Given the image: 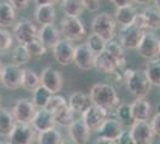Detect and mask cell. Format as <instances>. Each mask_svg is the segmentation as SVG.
I'll use <instances>...</instances> for the list:
<instances>
[{
	"mask_svg": "<svg viewBox=\"0 0 160 144\" xmlns=\"http://www.w3.org/2000/svg\"><path fill=\"white\" fill-rule=\"evenodd\" d=\"M90 97L93 104L103 107L108 110L113 109L120 104L117 91L112 85L109 84H103V83L94 84L90 91Z\"/></svg>",
	"mask_w": 160,
	"mask_h": 144,
	"instance_id": "cell-1",
	"label": "cell"
},
{
	"mask_svg": "<svg viewBox=\"0 0 160 144\" xmlns=\"http://www.w3.org/2000/svg\"><path fill=\"white\" fill-rule=\"evenodd\" d=\"M123 78L127 83L128 90L136 96V99H145L151 89V82L142 70H126Z\"/></svg>",
	"mask_w": 160,
	"mask_h": 144,
	"instance_id": "cell-2",
	"label": "cell"
},
{
	"mask_svg": "<svg viewBox=\"0 0 160 144\" xmlns=\"http://www.w3.org/2000/svg\"><path fill=\"white\" fill-rule=\"evenodd\" d=\"M116 19L108 12H102L92 22V33L98 34L108 42L111 41L116 35Z\"/></svg>",
	"mask_w": 160,
	"mask_h": 144,
	"instance_id": "cell-3",
	"label": "cell"
},
{
	"mask_svg": "<svg viewBox=\"0 0 160 144\" xmlns=\"http://www.w3.org/2000/svg\"><path fill=\"white\" fill-rule=\"evenodd\" d=\"M61 35L69 41H79L86 35V29L79 17L65 16L60 22Z\"/></svg>",
	"mask_w": 160,
	"mask_h": 144,
	"instance_id": "cell-4",
	"label": "cell"
},
{
	"mask_svg": "<svg viewBox=\"0 0 160 144\" xmlns=\"http://www.w3.org/2000/svg\"><path fill=\"white\" fill-rule=\"evenodd\" d=\"M23 76L24 69L16 64L5 65L0 73V82L6 89L14 90L23 87Z\"/></svg>",
	"mask_w": 160,
	"mask_h": 144,
	"instance_id": "cell-5",
	"label": "cell"
},
{
	"mask_svg": "<svg viewBox=\"0 0 160 144\" xmlns=\"http://www.w3.org/2000/svg\"><path fill=\"white\" fill-rule=\"evenodd\" d=\"M14 39L20 45H27L33 39L38 37V29L30 19H19L13 27Z\"/></svg>",
	"mask_w": 160,
	"mask_h": 144,
	"instance_id": "cell-6",
	"label": "cell"
},
{
	"mask_svg": "<svg viewBox=\"0 0 160 144\" xmlns=\"http://www.w3.org/2000/svg\"><path fill=\"white\" fill-rule=\"evenodd\" d=\"M96 54L88 47L87 43H81L75 46L73 56V64L82 71H90L94 67Z\"/></svg>",
	"mask_w": 160,
	"mask_h": 144,
	"instance_id": "cell-7",
	"label": "cell"
},
{
	"mask_svg": "<svg viewBox=\"0 0 160 144\" xmlns=\"http://www.w3.org/2000/svg\"><path fill=\"white\" fill-rule=\"evenodd\" d=\"M160 39L154 33H143L142 40L138 47L139 54L147 60H153L159 55Z\"/></svg>",
	"mask_w": 160,
	"mask_h": 144,
	"instance_id": "cell-8",
	"label": "cell"
},
{
	"mask_svg": "<svg viewBox=\"0 0 160 144\" xmlns=\"http://www.w3.org/2000/svg\"><path fill=\"white\" fill-rule=\"evenodd\" d=\"M109 113L110 110L105 109L103 107L96 106V104H91L81 115L82 119L85 120L86 125L90 127L91 131H97L102 126V124L104 123L109 118Z\"/></svg>",
	"mask_w": 160,
	"mask_h": 144,
	"instance_id": "cell-9",
	"label": "cell"
},
{
	"mask_svg": "<svg viewBox=\"0 0 160 144\" xmlns=\"http://www.w3.org/2000/svg\"><path fill=\"white\" fill-rule=\"evenodd\" d=\"M36 106L32 100L29 99H19L12 108L14 118L17 123L22 124H31L32 119L36 114Z\"/></svg>",
	"mask_w": 160,
	"mask_h": 144,
	"instance_id": "cell-10",
	"label": "cell"
},
{
	"mask_svg": "<svg viewBox=\"0 0 160 144\" xmlns=\"http://www.w3.org/2000/svg\"><path fill=\"white\" fill-rule=\"evenodd\" d=\"M74 49L75 47L73 46L72 41L66 40V39H61L53 47L54 59L56 60L58 64H60L61 66H68L71 62H73Z\"/></svg>",
	"mask_w": 160,
	"mask_h": 144,
	"instance_id": "cell-11",
	"label": "cell"
},
{
	"mask_svg": "<svg viewBox=\"0 0 160 144\" xmlns=\"http://www.w3.org/2000/svg\"><path fill=\"white\" fill-rule=\"evenodd\" d=\"M143 36V30L135 27L134 24L122 27L120 30V43L127 49H138Z\"/></svg>",
	"mask_w": 160,
	"mask_h": 144,
	"instance_id": "cell-12",
	"label": "cell"
},
{
	"mask_svg": "<svg viewBox=\"0 0 160 144\" xmlns=\"http://www.w3.org/2000/svg\"><path fill=\"white\" fill-rule=\"evenodd\" d=\"M41 78V85L46 87L49 89L53 94L59 93L63 85V78L60 73L59 70H56L53 66H47L46 69L42 71L40 76Z\"/></svg>",
	"mask_w": 160,
	"mask_h": 144,
	"instance_id": "cell-13",
	"label": "cell"
},
{
	"mask_svg": "<svg viewBox=\"0 0 160 144\" xmlns=\"http://www.w3.org/2000/svg\"><path fill=\"white\" fill-rule=\"evenodd\" d=\"M35 129L31 124L17 123L11 132L10 144H31L35 138Z\"/></svg>",
	"mask_w": 160,
	"mask_h": 144,
	"instance_id": "cell-14",
	"label": "cell"
},
{
	"mask_svg": "<svg viewBox=\"0 0 160 144\" xmlns=\"http://www.w3.org/2000/svg\"><path fill=\"white\" fill-rule=\"evenodd\" d=\"M130 133L136 144H152L154 138L153 129L147 121H135L130 127Z\"/></svg>",
	"mask_w": 160,
	"mask_h": 144,
	"instance_id": "cell-15",
	"label": "cell"
},
{
	"mask_svg": "<svg viewBox=\"0 0 160 144\" xmlns=\"http://www.w3.org/2000/svg\"><path fill=\"white\" fill-rule=\"evenodd\" d=\"M68 135L69 138L75 144H85L90 139L91 130L86 125L85 120L82 118L74 120L73 123L68 126Z\"/></svg>",
	"mask_w": 160,
	"mask_h": 144,
	"instance_id": "cell-16",
	"label": "cell"
},
{
	"mask_svg": "<svg viewBox=\"0 0 160 144\" xmlns=\"http://www.w3.org/2000/svg\"><path fill=\"white\" fill-rule=\"evenodd\" d=\"M31 125L37 132L54 129L56 121H55L53 112L48 110L47 108H40L38 110H36V114L33 117Z\"/></svg>",
	"mask_w": 160,
	"mask_h": 144,
	"instance_id": "cell-17",
	"label": "cell"
},
{
	"mask_svg": "<svg viewBox=\"0 0 160 144\" xmlns=\"http://www.w3.org/2000/svg\"><path fill=\"white\" fill-rule=\"evenodd\" d=\"M122 132H123V125L116 118L109 117L97 130V135L98 137L117 141Z\"/></svg>",
	"mask_w": 160,
	"mask_h": 144,
	"instance_id": "cell-18",
	"label": "cell"
},
{
	"mask_svg": "<svg viewBox=\"0 0 160 144\" xmlns=\"http://www.w3.org/2000/svg\"><path fill=\"white\" fill-rule=\"evenodd\" d=\"M94 67L98 69L99 71H102L105 75H115L116 71L121 69L117 60L108 52L107 49L103 51L99 54H96Z\"/></svg>",
	"mask_w": 160,
	"mask_h": 144,
	"instance_id": "cell-19",
	"label": "cell"
},
{
	"mask_svg": "<svg viewBox=\"0 0 160 144\" xmlns=\"http://www.w3.org/2000/svg\"><path fill=\"white\" fill-rule=\"evenodd\" d=\"M38 39L46 45L47 48H52L61 40V31L54 24H44L38 30Z\"/></svg>",
	"mask_w": 160,
	"mask_h": 144,
	"instance_id": "cell-20",
	"label": "cell"
},
{
	"mask_svg": "<svg viewBox=\"0 0 160 144\" xmlns=\"http://www.w3.org/2000/svg\"><path fill=\"white\" fill-rule=\"evenodd\" d=\"M136 14H138L136 7L134 6L133 4H128V5L120 6L116 8L115 19L122 27H127V25H132L133 24Z\"/></svg>",
	"mask_w": 160,
	"mask_h": 144,
	"instance_id": "cell-21",
	"label": "cell"
},
{
	"mask_svg": "<svg viewBox=\"0 0 160 144\" xmlns=\"http://www.w3.org/2000/svg\"><path fill=\"white\" fill-rule=\"evenodd\" d=\"M17 124L12 110L5 107H0V136L8 137Z\"/></svg>",
	"mask_w": 160,
	"mask_h": 144,
	"instance_id": "cell-22",
	"label": "cell"
},
{
	"mask_svg": "<svg viewBox=\"0 0 160 144\" xmlns=\"http://www.w3.org/2000/svg\"><path fill=\"white\" fill-rule=\"evenodd\" d=\"M16 8L13 5L6 1L0 0V28H10L12 27L16 22Z\"/></svg>",
	"mask_w": 160,
	"mask_h": 144,
	"instance_id": "cell-23",
	"label": "cell"
},
{
	"mask_svg": "<svg viewBox=\"0 0 160 144\" xmlns=\"http://www.w3.org/2000/svg\"><path fill=\"white\" fill-rule=\"evenodd\" d=\"M68 104L74 110V113L82 114L92 104V101H91V97L87 96L86 94H84L81 91H77L71 95L69 100H68Z\"/></svg>",
	"mask_w": 160,
	"mask_h": 144,
	"instance_id": "cell-24",
	"label": "cell"
},
{
	"mask_svg": "<svg viewBox=\"0 0 160 144\" xmlns=\"http://www.w3.org/2000/svg\"><path fill=\"white\" fill-rule=\"evenodd\" d=\"M132 110H133V115L135 121H147L148 118L151 117L152 113V107L148 101L145 99H136L132 103Z\"/></svg>",
	"mask_w": 160,
	"mask_h": 144,
	"instance_id": "cell-25",
	"label": "cell"
},
{
	"mask_svg": "<svg viewBox=\"0 0 160 144\" xmlns=\"http://www.w3.org/2000/svg\"><path fill=\"white\" fill-rule=\"evenodd\" d=\"M56 10L54 5H38L35 11V18L40 24H54L56 19Z\"/></svg>",
	"mask_w": 160,
	"mask_h": 144,
	"instance_id": "cell-26",
	"label": "cell"
},
{
	"mask_svg": "<svg viewBox=\"0 0 160 144\" xmlns=\"http://www.w3.org/2000/svg\"><path fill=\"white\" fill-rule=\"evenodd\" d=\"M110 118H116L122 125H126V126H129V125L132 126L135 123L133 110H132V104H128V103L118 104L116 110L113 112V117Z\"/></svg>",
	"mask_w": 160,
	"mask_h": 144,
	"instance_id": "cell-27",
	"label": "cell"
},
{
	"mask_svg": "<svg viewBox=\"0 0 160 144\" xmlns=\"http://www.w3.org/2000/svg\"><path fill=\"white\" fill-rule=\"evenodd\" d=\"M53 114L56 124L60 125V126H66V127H68L74 121V110L69 107L68 103L65 104V106H62V107H60L59 109H56Z\"/></svg>",
	"mask_w": 160,
	"mask_h": 144,
	"instance_id": "cell-28",
	"label": "cell"
},
{
	"mask_svg": "<svg viewBox=\"0 0 160 144\" xmlns=\"http://www.w3.org/2000/svg\"><path fill=\"white\" fill-rule=\"evenodd\" d=\"M54 94L46 87L40 85L32 91V102L37 108H46Z\"/></svg>",
	"mask_w": 160,
	"mask_h": 144,
	"instance_id": "cell-29",
	"label": "cell"
},
{
	"mask_svg": "<svg viewBox=\"0 0 160 144\" xmlns=\"http://www.w3.org/2000/svg\"><path fill=\"white\" fill-rule=\"evenodd\" d=\"M84 5L81 0H62L61 10L66 16L71 17H79L84 11Z\"/></svg>",
	"mask_w": 160,
	"mask_h": 144,
	"instance_id": "cell-30",
	"label": "cell"
},
{
	"mask_svg": "<svg viewBox=\"0 0 160 144\" xmlns=\"http://www.w3.org/2000/svg\"><path fill=\"white\" fill-rule=\"evenodd\" d=\"M37 142L38 144H62L63 138H62L60 131L55 130V127H54L50 130L38 132Z\"/></svg>",
	"mask_w": 160,
	"mask_h": 144,
	"instance_id": "cell-31",
	"label": "cell"
},
{
	"mask_svg": "<svg viewBox=\"0 0 160 144\" xmlns=\"http://www.w3.org/2000/svg\"><path fill=\"white\" fill-rule=\"evenodd\" d=\"M147 75L148 81L151 82L152 85L160 87V60L159 59H153L147 64L146 70H145Z\"/></svg>",
	"mask_w": 160,
	"mask_h": 144,
	"instance_id": "cell-32",
	"label": "cell"
},
{
	"mask_svg": "<svg viewBox=\"0 0 160 144\" xmlns=\"http://www.w3.org/2000/svg\"><path fill=\"white\" fill-rule=\"evenodd\" d=\"M31 58L32 56L29 53V51H28L25 45H20L19 43L12 51V60H13V64L18 65L20 67L24 66V65H27L28 62L30 61Z\"/></svg>",
	"mask_w": 160,
	"mask_h": 144,
	"instance_id": "cell-33",
	"label": "cell"
},
{
	"mask_svg": "<svg viewBox=\"0 0 160 144\" xmlns=\"http://www.w3.org/2000/svg\"><path fill=\"white\" fill-rule=\"evenodd\" d=\"M105 49H107L108 52H109V53L117 60L118 65H120V67H123V66L126 65V62H127L126 53H124L123 46H122L121 43L111 40V41H109L107 43V48H105Z\"/></svg>",
	"mask_w": 160,
	"mask_h": 144,
	"instance_id": "cell-34",
	"label": "cell"
},
{
	"mask_svg": "<svg viewBox=\"0 0 160 144\" xmlns=\"http://www.w3.org/2000/svg\"><path fill=\"white\" fill-rule=\"evenodd\" d=\"M142 13L146 18L147 27L149 29H160V10L158 7H146Z\"/></svg>",
	"mask_w": 160,
	"mask_h": 144,
	"instance_id": "cell-35",
	"label": "cell"
},
{
	"mask_svg": "<svg viewBox=\"0 0 160 144\" xmlns=\"http://www.w3.org/2000/svg\"><path fill=\"white\" fill-rule=\"evenodd\" d=\"M41 85V78L30 69H24V76H23V88L33 91L36 88Z\"/></svg>",
	"mask_w": 160,
	"mask_h": 144,
	"instance_id": "cell-36",
	"label": "cell"
},
{
	"mask_svg": "<svg viewBox=\"0 0 160 144\" xmlns=\"http://www.w3.org/2000/svg\"><path fill=\"white\" fill-rule=\"evenodd\" d=\"M86 43L88 45V47L93 51L94 54H99V53H102L103 51H105L108 41L107 40H104V39H103L102 36H99L98 34L92 33V34L87 37Z\"/></svg>",
	"mask_w": 160,
	"mask_h": 144,
	"instance_id": "cell-37",
	"label": "cell"
},
{
	"mask_svg": "<svg viewBox=\"0 0 160 144\" xmlns=\"http://www.w3.org/2000/svg\"><path fill=\"white\" fill-rule=\"evenodd\" d=\"M25 46H27L29 53H30L31 56H33V58H41V56H43V55L47 53V49H48V48L46 47V45L41 41L38 37L33 39L32 41H30L29 43H27Z\"/></svg>",
	"mask_w": 160,
	"mask_h": 144,
	"instance_id": "cell-38",
	"label": "cell"
},
{
	"mask_svg": "<svg viewBox=\"0 0 160 144\" xmlns=\"http://www.w3.org/2000/svg\"><path fill=\"white\" fill-rule=\"evenodd\" d=\"M12 42H13L12 34L5 28H0V53L8 51L12 46Z\"/></svg>",
	"mask_w": 160,
	"mask_h": 144,
	"instance_id": "cell-39",
	"label": "cell"
},
{
	"mask_svg": "<svg viewBox=\"0 0 160 144\" xmlns=\"http://www.w3.org/2000/svg\"><path fill=\"white\" fill-rule=\"evenodd\" d=\"M67 101L66 99L63 97V96H60V95H53L52 96V99H50V101L48 102L47 104V108L48 110H50V112H55L56 109H59L60 107H62V106H65V104H67Z\"/></svg>",
	"mask_w": 160,
	"mask_h": 144,
	"instance_id": "cell-40",
	"label": "cell"
},
{
	"mask_svg": "<svg viewBox=\"0 0 160 144\" xmlns=\"http://www.w3.org/2000/svg\"><path fill=\"white\" fill-rule=\"evenodd\" d=\"M116 142L117 144H136L130 133V130H123V132L121 133V136Z\"/></svg>",
	"mask_w": 160,
	"mask_h": 144,
	"instance_id": "cell-41",
	"label": "cell"
},
{
	"mask_svg": "<svg viewBox=\"0 0 160 144\" xmlns=\"http://www.w3.org/2000/svg\"><path fill=\"white\" fill-rule=\"evenodd\" d=\"M82 5L90 12H97L100 8V0H81Z\"/></svg>",
	"mask_w": 160,
	"mask_h": 144,
	"instance_id": "cell-42",
	"label": "cell"
},
{
	"mask_svg": "<svg viewBox=\"0 0 160 144\" xmlns=\"http://www.w3.org/2000/svg\"><path fill=\"white\" fill-rule=\"evenodd\" d=\"M135 27H138L139 29L141 30H143V29H147V22H146V18H145V16L143 13H138L136 14V17H135V19H134V23H133Z\"/></svg>",
	"mask_w": 160,
	"mask_h": 144,
	"instance_id": "cell-43",
	"label": "cell"
},
{
	"mask_svg": "<svg viewBox=\"0 0 160 144\" xmlns=\"http://www.w3.org/2000/svg\"><path fill=\"white\" fill-rule=\"evenodd\" d=\"M151 126L153 129L154 135L157 137L160 138V113H157L155 115L152 119V123H151Z\"/></svg>",
	"mask_w": 160,
	"mask_h": 144,
	"instance_id": "cell-44",
	"label": "cell"
},
{
	"mask_svg": "<svg viewBox=\"0 0 160 144\" xmlns=\"http://www.w3.org/2000/svg\"><path fill=\"white\" fill-rule=\"evenodd\" d=\"M8 1L13 5L16 10H24V8H27L30 3V0H8Z\"/></svg>",
	"mask_w": 160,
	"mask_h": 144,
	"instance_id": "cell-45",
	"label": "cell"
},
{
	"mask_svg": "<svg viewBox=\"0 0 160 144\" xmlns=\"http://www.w3.org/2000/svg\"><path fill=\"white\" fill-rule=\"evenodd\" d=\"M111 4H113L116 7L120 6H124V5H128V4H132L133 1L132 0H109Z\"/></svg>",
	"mask_w": 160,
	"mask_h": 144,
	"instance_id": "cell-46",
	"label": "cell"
},
{
	"mask_svg": "<svg viewBox=\"0 0 160 144\" xmlns=\"http://www.w3.org/2000/svg\"><path fill=\"white\" fill-rule=\"evenodd\" d=\"M33 1L38 6V5H55L59 0H33Z\"/></svg>",
	"mask_w": 160,
	"mask_h": 144,
	"instance_id": "cell-47",
	"label": "cell"
},
{
	"mask_svg": "<svg viewBox=\"0 0 160 144\" xmlns=\"http://www.w3.org/2000/svg\"><path fill=\"white\" fill-rule=\"evenodd\" d=\"M94 144H117V142H116V141H112V139H108V138L98 137L97 141L94 142Z\"/></svg>",
	"mask_w": 160,
	"mask_h": 144,
	"instance_id": "cell-48",
	"label": "cell"
},
{
	"mask_svg": "<svg viewBox=\"0 0 160 144\" xmlns=\"http://www.w3.org/2000/svg\"><path fill=\"white\" fill-rule=\"evenodd\" d=\"M132 1L135 3V4H139V5H148L153 0H132Z\"/></svg>",
	"mask_w": 160,
	"mask_h": 144,
	"instance_id": "cell-49",
	"label": "cell"
},
{
	"mask_svg": "<svg viewBox=\"0 0 160 144\" xmlns=\"http://www.w3.org/2000/svg\"><path fill=\"white\" fill-rule=\"evenodd\" d=\"M62 144H75V143H74L72 139H63Z\"/></svg>",
	"mask_w": 160,
	"mask_h": 144,
	"instance_id": "cell-50",
	"label": "cell"
},
{
	"mask_svg": "<svg viewBox=\"0 0 160 144\" xmlns=\"http://www.w3.org/2000/svg\"><path fill=\"white\" fill-rule=\"evenodd\" d=\"M154 4H155V7H158L160 10V0H153Z\"/></svg>",
	"mask_w": 160,
	"mask_h": 144,
	"instance_id": "cell-51",
	"label": "cell"
},
{
	"mask_svg": "<svg viewBox=\"0 0 160 144\" xmlns=\"http://www.w3.org/2000/svg\"><path fill=\"white\" fill-rule=\"evenodd\" d=\"M2 67H4V66H2V62H1V60H0V73H1V70H2Z\"/></svg>",
	"mask_w": 160,
	"mask_h": 144,
	"instance_id": "cell-52",
	"label": "cell"
},
{
	"mask_svg": "<svg viewBox=\"0 0 160 144\" xmlns=\"http://www.w3.org/2000/svg\"><path fill=\"white\" fill-rule=\"evenodd\" d=\"M0 144H10V143H6V142H2V141H0Z\"/></svg>",
	"mask_w": 160,
	"mask_h": 144,
	"instance_id": "cell-53",
	"label": "cell"
},
{
	"mask_svg": "<svg viewBox=\"0 0 160 144\" xmlns=\"http://www.w3.org/2000/svg\"><path fill=\"white\" fill-rule=\"evenodd\" d=\"M158 113H160V104L158 106Z\"/></svg>",
	"mask_w": 160,
	"mask_h": 144,
	"instance_id": "cell-54",
	"label": "cell"
},
{
	"mask_svg": "<svg viewBox=\"0 0 160 144\" xmlns=\"http://www.w3.org/2000/svg\"><path fill=\"white\" fill-rule=\"evenodd\" d=\"M159 56H160V47H159Z\"/></svg>",
	"mask_w": 160,
	"mask_h": 144,
	"instance_id": "cell-55",
	"label": "cell"
}]
</instances>
